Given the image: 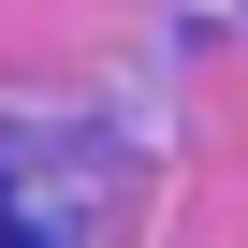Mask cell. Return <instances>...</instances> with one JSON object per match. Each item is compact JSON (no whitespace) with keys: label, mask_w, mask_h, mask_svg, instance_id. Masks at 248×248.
<instances>
[{"label":"cell","mask_w":248,"mask_h":248,"mask_svg":"<svg viewBox=\"0 0 248 248\" xmlns=\"http://www.w3.org/2000/svg\"><path fill=\"white\" fill-rule=\"evenodd\" d=\"M0 248H44V233H30V219H15V204H0Z\"/></svg>","instance_id":"1"}]
</instances>
